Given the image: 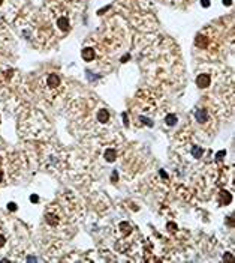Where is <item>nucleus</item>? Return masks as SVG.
I'll return each mask as SVG.
<instances>
[{
	"label": "nucleus",
	"mask_w": 235,
	"mask_h": 263,
	"mask_svg": "<svg viewBox=\"0 0 235 263\" xmlns=\"http://www.w3.org/2000/svg\"><path fill=\"white\" fill-rule=\"evenodd\" d=\"M210 81H211V78H210L208 74H201V75H198V78H196V84H198L199 87H207V86L210 84Z\"/></svg>",
	"instance_id": "1"
},
{
	"label": "nucleus",
	"mask_w": 235,
	"mask_h": 263,
	"mask_svg": "<svg viewBox=\"0 0 235 263\" xmlns=\"http://www.w3.org/2000/svg\"><path fill=\"white\" fill-rule=\"evenodd\" d=\"M231 200H232L231 192H228V191H220V199H219V203H220L222 206H225V205L231 203Z\"/></svg>",
	"instance_id": "2"
},
{
	"label": "nucleus",
	"mask_w": 235,
	"mask_h": 263,
	"mask_svg": "<svg viewBox=\"0 0 235 263\" xmlns=\"http://www.w3.org/2000/svg\"><path fill=\"white\" fill-rule=\"evenodd\" d=\"M81 54H82V59H84V60H87V62H91V60L94 59V50H93V48H90V47L84 48Z\"/></svg>",
	"instance_id": "3"
},
{
	"label": "nucleus",
	"mask_w": 235,
	"mask_h": 263,
	"mask_svg": "<svg viewBox=\"0 0 235 263\" xmlns=\"http://www.w3.org/2000/svg\"><path fill=\"white\" fill-rule=\"evenodd\" d=\"M46 83L49 84V87H57L60 84V77L56 75V74H49L48 78H46Z\"/></svg>",
	"instance_id": "4"
},
{
	"label": "nucleus",
	"mask_w": 235,
	"mask_h": 263,
	"mask_svg": "<svg viewBox=\"0 0 235 263\" xmlns=\"http://www.w3.org/2000/svg\"><path fill=\"white\" fill-rule=\"evenodd\" d=\"M196 120H198V122H201V123H202V122H205V120H207V119H208V113H207V110H205V108H198V110H196Z\"/></svg>",
	"instance_id": "5"
},
{
	"label": "nucleus",
	"mask_w": 235,
	"mask_h": 263,
	"mask_svg": "<svg viewBox=\"0 0 235 263\" xmlns=\"http://www.w3.org/2000/svg\"><path fill=\"white\" fill-rule=\"evenodd\" d=\"M97 120H99V122H102V123L108 122V120H110V113H108V110L100 108V110L97 111Z\"/></svg>",
	"instance_id": "6"
},
{
	"label": "nucleus",
	"mask_w": 235,
	"mask_h": 263,
	"mask_svg": "<svg viewBox=\"0 0 235 263\" xmlns=\"http://www.w3.org/2000/svg\"><path fill=\"white\" fill-rule=\"evenodd\" d=\"M59 27L63 30V32H68L69 30V20L66 18V17H62V18H59Z\"/></svg>",
	"instance_id": "7"
},
{
	"label": "nucleus",
	"mask_w": 235,
	"mask_h": 263,
	"mask_svg": "<svg viewBox=\"0 0 235 263\" xmlns=\"http://www.w3.org/2000/svg\"><path fill=\"white\" fill-rule=\"evenodd\" d=\"M116 156H117V152H116L114 149H108V150H105V159H106V161L113 163V161H116Z\"/></svg>",
	"instance_id": "8"
},
{
	"label": "nucleus",
	"mask_w": 235,
	"mask_h": 263,
	"mask_svg": "<svg viewBox=\"0 0 235 263\" xmlns=\"http://www.w3.org/2000/svg\"><path fill=\"white\" fill-rule=\"evenodd\" d=\"M195 45L196 47H199V48H204V47L207 45V38L202 36V35H198L196 39H195Z\"/></svg>",
	"instance_id": "9"
},
{
	"label": "nucleus",
	"mask_w": 235,
	"mask_h": 263,
	"mask_svg": "<svg viewBox=\"0 0 235 263\" xmlns=\"http://www.w3.org/2000/svg\"><path fill=\"white\" fill-rule=\"evenodd\" d=\"M202 153H204V149L202 147H199V146H192V155L195 156V158H201L202 156Z\"/></svg>",
	"instance_id": "10"
},
{
	"label": "nucleus",
	"mask_w": 235,
	"mask_h": 263,
	"mask_svg": "<svg viewBox=\"0 0 235 263\" xmlns=\"http://www.w3.org/2000/svg\"><path fill=\"white\" fill-rule=\"evenodd\" d=\"M46 222H48L49 225H52V227H54V225H57V224H59V218H57L56 215L48 214V215H46Z\"/></svg>",
	"instance_id": "11"
},
{
	"label": "nucleus",
	"mask_w": 235,
	"mask_h": 263,
	"mask_svg": "<svg viewBox=\"0 0 235 263\" xmlns=\"http://www.w3.org/2000/svg\"><path fill=\"white\" fill-rule=\"evenodd\" d=\"M165 122H166V125L172 127V125H175V123H177V116H175V114H168V116H166V119H165Z\"/></svg>",
	"instance_id": "12"
},
{
	"label": "nucleus",
	"mask_w": 235,
	"mask_h": 263,
	"mask_svg": "<svg viewBox=\"0 0 235 263\" xmlns=\"http://www.w3.org/2000/svg\"><path fill=\"white\" fill-rule=\"evenodd\" d=\"M120 228H121L123 235H129V233L132 232V228H130L129 222H121V224H120Z\"/></svg>",
	"instance_id": "13"
},
{
	"label": "nucleus",
	"mask_w": 235,
	"mask_h": 263,
	"mask_svg": "<svg viewBox=\"0 0 235 263\" xmlns=\"http://www.w3.org/2000/svg\"><path fill=\"white\" fill-rule=\"evenodd\" d=\"M225 153H226V152H225V150H220V152H219V153H217V155H216V158H217V159H222V158H223V156H225Z\"/></svg>",
	"instance_id": "14"
},
{
	"label": "nucleus",
	"mask_w": 235,
	"mask_h": 263,
	"mask_svg": "<svg viewBox=\"0 0 235 263\" xmlns=\"http://www.w3.org/2000/svg\"><path fill=\"white\" fill-rule=\"evenodd\" d=\"M30 202H32V203H36V202H39V197L33 194V196H30Z\"/></svg>",
	"instance_id": "15"
},
{
	"label": "nucleus",
	"mask_w": 235,
	"mask_h": 263,
	"mask_svg": "<svg viewBox=\"0 0 235 263\" xmlns=\"http://www.w3.org/2000/svg\"><path fill=\"white\" fill-rule=\"evenodd\" d=\"M8 209H9V211H17V205H15V203H9V205H8Z\"/></svg>",
	"instance_id": "16"
},
{
	"label": "nucleus",
	"mask_w": 235,
	"mask_h": 263,
	"mask_svg": "<svg viewBox=\"0 0 235 263\" xmlns=\"http://www.w3.org/2000/svg\"><path fill=\"white\" fill-rule=\"evenodd\" d=\"M168 227H169V230H172V232H175V230H177V225H175L174 222H169V224H168Z\"/></svg>",
	"instance_id": "17"
},
{
	"label": "nucleus",
	"mask_w": 235,
	"mask_h": 263,
	"mask_svg": "<svg viewBox=\"0 0 235 263\" xmlns=\"http://www.w3.org/2000/svg\"><path fill=\"white\" fill-rule=\"evenodd\" d=\"M5 242H6V239H5V236H2V235H0V248H2V247L5 245Z\"/></svg>",
	"instance_id": "18"
},
{
	"label": "nucleus",
	"mask_w": 235,
	"mask_h": 263,
	"mask_svg": "<svg viewBox=\"0 0 235 263\" xmlns=\"http://www.w3.org/2000/svg\"><path fill=\"white\" fill-rule=\"evenodd\" d=\"M201 3H202V6H204V8H208V6H210V2H208V0H202Z\"/></svg>",
	"instance_id": "19"
},
{
	"label": "nucleus",
	"mask_w": 235,
	"mask_h": 263,
	"mask_svg": "<svg viewBox=\"0 0 235 263\" xmlns=\"http://www.w3.org/2000/svg\"><path fill=\"white\" fill-rule=\"evenodd\" d=\"M117 179H118V173L114 172V173H113V182H117Z\"/></svg>",
	"instance_id": "20"
},
{
	"label": "nucleus",
	"mask_w": 235,
	"mask_h": 263,
	"mask_svg": "<svg viewBox=\"0 0 235 263\" xmlns=\"http://www.w3.org/2000/svg\"><path fill=\"white\" fill-rule=\"evenodd\" d=\"M228 259H229V260H232V256H231V254H226V256L223 257V260H228Z\"/></svg>",
	"instance_id": "21"
},
{
	"label": "nucleus",
	"mask_w": 235,
	"mask_h": 263,
	"mask_svg": "<svg viewBox=\"0 0 235 263\" xmlns=\"http://www.w3.org/2000/svg\"><path fill=\"white\" fill-rule=\"evenodd\" d=\"M29 262H36V257H29Z\"/></svg>",
	"instance_id": "22"
},
{
	"label": "nucleus",
	"mask_w": 235,
	"mask_h": 263,
	"mask_svg": "<svg viewBox=\"0 0 235 263\" xmlns=\"http://www.w3.org/2000/svg\"><path fill=\"white\" fill-rule=\"evenodd\" d=\"M223 3L225 5H231V0H223Z\"/></svg>",
	"instance_id": "23"
},
{
	"label": "nucleus",
	"mask_w": 235,
	"mask_h": 263,
	"mask_svg": "<svg viewBox=\"0 0 235 263\" xmlns=\"http://www.w3.org/2000/svg\"><path fill=\"white\" fill-rule=\"evenodd\" d=\"M3 179V173H2V170H0V180Z\"/></svg>",
	"instance_id": "24"
},
{
	"label": "nucleus",
	"mask_w": 235,
	"mask_h": 263,
	"mask_svg": "<svg viewBox=\"0 0 235 263\" xmlns=\"http://www.w3.org/2000/svg\"><path fill=\"white\" fill-rule=\"evenodd\" d=\"M0 5H2V0H0Z\"/></svg>",
	"instance_id": "25"
}]
</instances>
